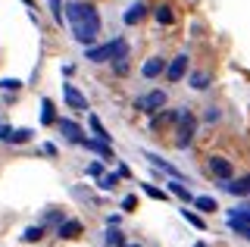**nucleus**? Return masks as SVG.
Returning <instances> with one entry per match:
<instances>
[{
    "label": "nucleus",
    "instance_id": "23",
    "mask_svg": "<svg viewBox=\"0 0 250 247\" xmlns=\"http://www.w3.org/2000/svg\"><path fill=\"white\" fill-rule=\"evenodd\" d=\"M182 216H185V219H188V222H191V226H194V228H197V231H203V228H207V222H203V219H200V216H197V213H191V210H182Z\"/></svg>",
    "mask_w": 250,
    "mask_h": 247
},
{
    "label": "nucleus",
    "instance_id": "25",
    "mask_svg": "<svg viewBox=\"0 0 250 247\" xmlns=\"http://www.w3.org/2000/svg\"><path fill=\"white\" fill-rule=\"evenodd\" d=\"M91 132L97 135V138H104V141H109V132H106L104 125H100V119H97V116H91Z\"/></svg>",
    "mask_w": 250,
    "mask_h": 247
},
{
    "label": "nucleus",
    "instance_id": "32",
    "mask_svg": "<svg viewBox=\"0 0 250 247\" xmlns=\"http://www.w3.org/2000/svg\"><path fill=\"white\" fill-rule=\"evenodd\" d=\"M22 3H28V6H31V0H22Z\"/></svg>",
    "mask_w": 250,
    "mask_h": 247
},
{
    "label": "nucleus",
    "instance_id": "27",
    "mask_svg": "<svg viewBox=\"0 0 250 247\" xmlns=\"http://www.w3.org/2000/svg\"><path fill=\"white\" fill-rule=\"evenodd\" d=\"M141 188H144V194H147V197H153V200H163V197H166L160 188H153V185H141Z\"/></svg>",
    "mask_w": 250,
    "mask_h": 247
},
{
    "label": "nucleus",
    "instance_id": "5",
    "mask_svg": "<svg viewBox=\"0 0 250 247\" xmlns=\"http://www.w3.org/2000/svg\"><path fill=\"white\" fill-rule=\"evenodd\" d=\"M160 106H166V94L163 91H150V94L135 100V110H141V113H156Z\"/></svg>",
    "mask_w": 250,
    "mask_h": 247
},
{
    "label": "nucleus",
    "instance_id": "33",
    "mask_svg": "<svg viewBox=\"0 0 250 247\" xmlns=\"http://www.w3.org/2000/svg\"><path fill=\"white\" fill-rule=\"evenodd\" d=\"M125 247H138V244H125Z\"/></svg>",
    "mask_w": 250,
    "mask_h": 247
},
{
    "label": "nucleus",
    "instance_id": "26",
    "mask_svg": "<svg viewBox=\"0 0 250 247\" xmlns=\"http://www.w3.org/2000/svg\"><path fill=\"white\" fill-rule=\"evenodd\" d=\"M22 82L19 79H0V91H19Z\"/></svg>",
    "mask_w": 250,
    "mask_h": 247
},
{
    "label": "nucleus",
    "instance_id": "12",
    "mask_svg": "<svg viewBox=\"0 0 250 247\" xmlns=\"http://www.w3.org/2000/svg\"><path fill=\"white\" fill-rule=\"evenodd\" d=\"M57 235L60 238H78L82 235V222H75V219H62V222H57Z\"/></svg>",
    "mask_w": 250,
    "mask_h": 247
},
{
    "label": "nucleus",
    "instance_id": "14",
    "mask_svg": "<svg viewBox=\"0 0 250 247\" xmlns=\"http://www.w3.org/2000/svg\"><path fill=\"white\" fill-rule=\"evenodd\" d=\"M125 25H135V22H141V19H144V3H131L128 6V10H125Z\"/></svg>",
    "mask_w": 250,
    "mask_h": 247
},
{
    "label": "nucleus",
    "instance_id": "20",
    "mask_svg": "<svg viewBox=\"0 0 250 247\" xmlns=\"http://www.w3.org/2000/svg\"><path fill=\"white\" fill-rule=\"evenodd\" d=\"M191 88H194V91H207V88H209V75H207V72H194V75H191Z\"/></svg>",
    "mask_w": 250,
    "mask_h": 247
},
{
    "label": "nucleus",
    "instance_id": "22",
    "mask_svg": "<svg viewBox=\"0 0 250 247\" xmlns=\"http://www.w3.org/2000/svg\"><path fill=\"white\" fill-rule=\"evenodd\" d=\"M41 238H44V228H41V226H28L25 235H22V241L31 244V241H41Z\"/></svg>",
    "mask_w": 250,
    "mask_h": 247
},
{
    "label": "nucleus",
    "instance_id": "2",
    "mask_svg": "<svg viewBox=\"0 0 250 247\" xmlns=\"http://www.w3.org/2000/svg\"><path fill=\"white\" fill-rule=\"evenodd\" d=\"M125 57H128V44L122 38H113L109 44L84 50V60H91V63H116V60H125Z\"/></svg>",
    "mask_w": 250,
    "mask_h": 247
},
{
    "label": "nucleus",
    "instance_id": "1",
    "mask_svg": "<svg viewBox=\"0 0 250 247\" xmlns=\"http://www.w3.org/2000/svg\"><path fill=\"white\" fill-rule=\"evenodd\" d=\"M66 22L72 28V38L78 44H94L100 35V16L91 6V0H72L66 3Z\"/></svg>",
    "mask_w": 250,
    "mask_h": 247
},
{
    "label": "nucleus",
    "instance_id": "19",
    "mask_svg": "<svg viewBox=\"0 0 250 247\" xmlns=\"http://www.w3.org/2000/svg\"><path fill=\"white\" fill-rule=\"evenodd\" d=\"M119 179H122L119 172H106V175H100L97 188H100V191H113V188H116V182H119Z\"/></svg>",
    "mask_w": 250,
    "mask_h": 247
},
{
    "label": "nucleus",
    "instance_id": "34",
    "mask_svg": "<svg viewBox=\"0 0 250 247\" xmlns=\"http://www.w3.org/2000/svg\"><path fill=\"white\" fill-rule=\"evenodd\" d=\"M194 247H207V244H194Z\"/></svg>",
    "mask_w": 250,
    "mask_h": 247
},
{
    "label": "nucleus",
    "instance_id": "6",
    "mask_svg": "<svg viewBox=\"0 0 250 247\" xmlns=\"http://www.w3.org/2000/svg\"><path fill=\"white\" fill-rule=\"evenodd\" d=\"M57 128H60V135L66 138L69 144H84V138H82V128H78L72 119H57Z\"/></svg>",
    "mask_w": 250,
    "mask_h": 247
},
{
    "label": "nucleus",
    "instance_id": "17",
    "mask_svg": "<svg viewBox=\"0 0 250 247\" xmlns=\"http://www.w3.org/2000/svg\"><path fill=\"white\" fill-rule=\"evenodd\" d=\"M41 122L44 125H53V122H57V116H53V100H41Z\"/></svg>",
    "mask_w": 250,
    "mask_h": 247
},
{
    "label": "nucleus",
    "instance_id": "24",
    "mask_svg": "<svg viewBox=\"0 0 250 247\" xmlns=\"http://www.w3.org/2000/svg\"><path fill=\"white\" fill-rule=\"evenodd\" d=\"M231 219H244V222H250V204H241V206H234V210L229 213Z\"/></svg>",
    "mask_w": 250,
    "mask_h": 247
},
{
    "label": "nucleus",
    "instance_id": "18",
    "mask_svg": "<svg viewBox=\"0 0 250 247\" xmlns=\"http://www.w3.org/2000/svg\"><path fill=\"white\" fill-rule=\"evenodd\" d=\"M194 206H197V210H203V213H213V210H219V204H216V197H194Z\"/></svg>",
    "mask_w": 250,
    "mask_h": 247
},
{
    "label": "nucleus",
    "instance_id": "9",
    "mask_svg": "<svg viewBox=\"0 0 250 247\" xmlns=\"http://www.w3.org/2000/svg\"><path fill=\"white\" fill-rule=\"evenodd\" d=\"M0 141L25 144V141H31V132H28V128H10V125H0Z\"/></svg>",
    "mask_w": 250,
    "mask_h": 247
},
{
    "label": "nucleus",
    "instance_id": "30",
    "mask_svg": "<svg viewBox=\"0 0 250 247\" xmlns=\"http://www.w3.org/2000/svg\"><path fill=\"white\" fill-rule=\"evenodd\" d=\"M203 119H207V122H219V110H213V106H209V110H207V116H203Z\"/></svg>",
    "mask_w": 250,
    "mask_h": 247
},
{
    "label": "nucleus",
    "instance_id": "13",
    "mask_svg": "<svg viewBox=\"0 0 250 247\" xmlns=\"http://www.w3.org/2000/svg\"><path fill=\"white\" fill-rule=\"evenodd\" d=\"M169 194L182 197L185 204H188V200H194V197H191V191H188V182H182V179H172V182H169Z\"/></svg>",
    "mask_w": 250,
    "mask_h": 247
},
{
    "label": "nucleus",
    "instance_id": "7",
    "mask_svg": "<svg viewBox=\"0 0 250 247\" xmlns=\"http://www.w3.org/2000/svg\"><path fill=\"white\" fill-rule=\"evenodd\" d=\"M62 97H66V103L72 106V110H78V113L88 110V100H84V94L75 88V84H62Z\"/></svg>",
    "mask_w": 250,
    "mask_h": 247
},
{
    "label": "nucleus",
    "instance_id": "11",
    "mask_svg": "<svg viewBox=\"0 0 250 247\" xmlns=\"http://www.w3.org/2000/svg\"><path fill=\"white\" fill-rule=\"evenodd\" d=\"M163 72H166V60H160V57H150L141 66V75H144V79H156V75H163Z\"/></svg>",
    "mask_w": 250,
    "mask_h": 247
},
{
    "label": "nucleus",
    "instance_id": "28",
    "mask_svg": "<svg viewBox=\"0 0 250 247\" xmlns=\"http://www.w3.org/2000/svg\"><path fill=\"white\" fill-rule=\"evenodd\" d=\"M122 210H138V197H135V194H128V197L122 200Z\"/></svg>",
    "mask_w": 250,
    "mask_h": 247
},
{
    "label": "nucleus",
    "instance_id": "4",
    "mask_svg": "<svg viewBox=\"0 0 250 247\" xmlns=\"http://www.w3.org/2000/svg\"><path fill=\"white\" fill-rule=\"evenodd\" d=\"M231 172H234L231 160H225V157H209V160H207V175H213V179L229 182V179H231Z\"/></svg>",
    "mask_w": 250,
    "mask_h": 247
},
{
    "label": "nucleus",
    "instance_id": "29",
    "mask_svg": "<svg viewBox=\"0 0 250 247\" xmlns=\"http://www.w3.org/2000/svg\"><path fill=\"white\" fill-rule=\"evenodd\" d=\"M106 244H122V235L119 231H106Z\"/></svg>",
    "mask_w": 250,
    "mask_h": 247
},
{
    "label": "nucleus",
    "instance_id": "31",
    "mask_svg": "<svg viewBox=\"0 0 250 247\" xmlns=\"http://www.w3.org/2000/svg\"><path fill=\"white\" fill-rule=\"evenodd\" d=\"M100 172H104V166H100V163H91L88 166V175H100Z\"/></svg>",
    "mask_w": 250,
    "mask_h": 247
},
{
    "label": "nucleus",
    "instance_id": "10",
    "mask_svg": "<svg viewBox=\"0 0 250 247\" xmlns=\"http://www.w3.org/2000/svg\"><path fill=\"white\" fill-rule=\"evenodd\" d=\"M222 191H229V194L234 197H247L250 194V175H244V179H229V182H222Z\"/></svg>",
    "mask_w": 250,
    "mask_h": 247
},
{
    "label": "nucleus",
    "instance_id": "21",
    "mask_svg": "<svg viewBox=\"0 0 250 247\" xmlns=\"http://www.w3.org/2000/svg\"><path fill=\"white\" fill-rule=\"evenodd\" d=\"M47 3H50V13H53V19H57V22L66 19V3H62V0H47Z\"/></svg>",
    "mask_w": 250,
    "mask_h": 247
},
{
    "label": "nucleus",
    "instance_id": "8",
    "mask_svg": "<svg viewBox=\"0 0 250 247\" xmlns=\"http://www.w3.org/2000/svg\"><path fill=\"white\" fill-rule=\"evenodd\" d=\"M185 72H188V53H178V57L166 66V79L169 82H182Z\"/></svg>",
    "mask_w": 250,
    "mask_h": 247
},
{
    "label": "nucleus",
    "instance_id": "15",
    "mask_svg": "<svg viewBox=\"0 0 250 247\" xmlns=\"http://www.w3.org/2000/svg\"><path fill=\"white\" fill-rule=\"evenodd\" d=\"M153 19L160 22V25H172V22H175V16H172V6H166V3L156 6V10H153Z\"/></svg>",
    "mask_w": 250,
    "mask_h": 247
},
{
    "label": "nucleus",
    "instance_id": "16",
    "mask_svg": "<svg viewBox=\"0 0 250 247\" xmlns=\"http://www.w3.org/2000/svg\"><path fill=\"white\" fill-rule=\"evenodd\" d=\"M229 228L234 231V235H241V238H247V241H250V222H244V219H231V216H229Z\"/></svg>",
    "mask_w": 250,
    "mask_h": 247
},
{
    "label": "nucleus",
    "instance_id": "3",
    "mask_svg": "<svg viewBox=\"0 0 250 247\" xmlns=\"http://www.w3.org/2000/svg\"><path fill=\"white\" fill-rule=\"evenodd\" d=\"M175 144L178 147H191V141H194V135H197V119H194L191 113H182V119H178V132H175Z\"/></svg>",
    "mask_w": 250,
    "mask_h": 247
}]
</instances>
